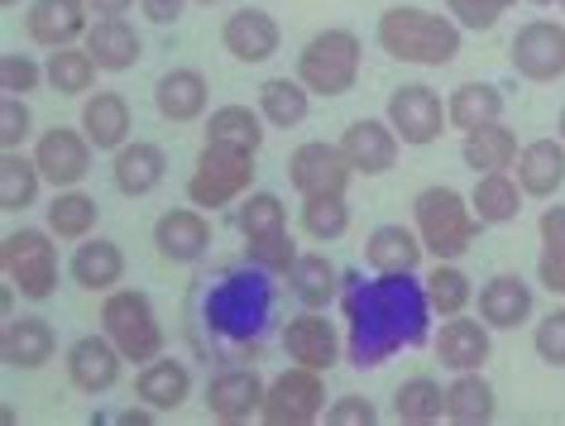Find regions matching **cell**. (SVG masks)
I'll use <instances>...</instances> for the list:
<instances>
[{
    "mask_svg": "<svg viewBox=\"0 0 565 426\" xmlns=\"http://www.w3.org/2000/svg\"><path fill=\"white\" fill-rule=\"evenodd\" d=\"M345 360L355 369H379L398 350H417L436 336L431 302L417 274H345Z\"/></svg>",
    "mask_w": 565,
    "mask_h": 426,
    "instance_id": "obj_1",
    "label": "cell"
},
{
    "mask_svg": "<svg viewBox=\"0 0 565 426\" xmlns=\"http://www.w3.org/2000/svg\"><path fill=\"white\" fill-rule=\"evenodd\" d=\"M274 274L254 268L249 259L235 268H221L216 278L202 283V326L216 336V345L231 360H249L264 345V331L274 326Z\"/></svg>",
    "mask_w": 565,
    "mask_h": 426,
    "instance_id": "obj_2",
    "label": "cell"
},
{
    "mask_svg": "<svg viewBox=\"0 0 565 426\" xmlns=\"http://www.w3.org/2000/svg\"><path fill=\"white\" fill-rule=\"evenodd\" d=\"M379 49L393 63H413V67H446L460 58L465 30L446 10H422V6H388L374 24Z\"/></svg>",
    "mask_w": 565,
    "mask_h": 426,
    "instance_id": "obj_3",
    "label": "cell"
},
{
    "mask_svg": "<svg viewBox=\"0 0 565 426\" xmlns=\"http://www.w3.org/2000/svg\"><path fill=\"white\" fill-rule=\"evenodd\" d=\"M413 225H417L422 245H427V259H465L475 249L479 231H484L470 196L456 188H441V182L413 196Z\"/></svg>",
    "mask_w": 565,
    "mask_h": 426,
    "instance_id": "obj_4",
    "label": "cell"
},
{
    "mask_svg": "<svg viewBox=\"0 0 565 426\" xmlns=\"http://www.w3.org/2000/svg\"><path fill=\"white\" fill-rule=\"evenodd\" d=\"M360 63H364V44L355 30L345 24H331V30H317L298 53V77L312 96H345L360 82Z\"/></svg>",
    "mask_w": 565,
    "mask_h": 426,
    "instance_id": "obj_5",
    "label": "cell"
},
{
    "mask_svg": "<svg viewBox=\"0 0 565 426\" xmlns=\"http://www.w3.org/2000/svg\"><path fill=\"white\" fill-rule=\"evenodd\" d=\"M254 159H259V153H249L239 145H221V139H206L202 153H196L192 178H188V202L202 206V211L235 206L245 192H254Z\"/></svg>",
    "mask_w": 565,
    "mask_h": 426,
    "instance_id": "obj_6",
    "label": "cell"
},
{
    "mask_svg": "<svg viewBox=\"0 0 565 426\" xmlns=\"http://www.w3.org/2000/svg\"><path fill=\"white\" fill-rule=\"evenodd\" d=\"M0 268H6V278L20 288V297L44 302L63 278L58 235H53L49 225H20V231H10L0 239Z\"/></svg>",
    "mask_w": 565,
    "mask_h": 426,
    "instance_id": "obj_7",
    "label": "cell"
},
{
    "mask_svg": "<svg viewBox=\"0 0 565 426\" xmlns=\"http://www.w3.org/2000/svg\"><path fill=\"white\" fill-rule=\"evenodd\" d=\"M102 331L116 340L130 364L159 360L163 340H168L159 311H153V302H149V292H139V288H110L102 297Z\"/></svg>",
    "mask_w": 565,
    "mask_h": 426,
    "instance_id": "obj_8",
    "label": "cell"
},
{
    "mask_svg": "<svg viewBox=\"0 0 565 426\" xmlns=\"http://www.w3.org/2000/svg\"><path fill=\"white\" fill-rule=\"evenodd\" d=\"M327 379L321 369H307V364H292L282 374L268 379V393H264V412L259 422L268 426H312L327 417Z\"/></svg>",
    "mask_w": 565,
    "mask_h": 426,
    "instance_id": "obj_9",
    "label": "cell"
},
{
    "mask_svg": "<svg viewBox=\"0 0 565 426\" xmlns=\"http://www.w3.org/2000/svg\"><path fill=\"white\" fill-rule=\"evenodd\" d=\"M508 63L522 82H561L565 77V24L561 20H522L508 39Z\"/></svg>",
    "mask_w": 565,
    "mask_h": 426,
    "instance_id": "obj_10",
    "label": "cell"
},
{
    "mask_svg": "<svg viewBox=\"0 0 565 426\" xmlns=\"http://www.w3.org/2000/svg\"><path fill=\"white\" fill-rule=\"evenodd\" d=\"M30 153H34L39 173H44V182L53 192L58 188H82V182L92 178V168H96V145L87 139L82 125H53V130L34 135Z\"/></svg>",
    "mask_w": 565,
    "mask_h": 426,
    "instance_id": "obj_11",
    "label": "cell"
},
{
    "mask_svg": "<svg viewBox=\"0 0 565 426\" xmlns=\"http://www.w3.org/2000/svg\"><path fill=\"white\" fill-rule=\"evenodd\" d=\"M278 340H282V354H288L292 364L321 369V374L345 360V336H341V326L331 321V311H317V307L292 311V317L278 326Z\"/></svg>",
    "mask_w": 565,
    "mask_h": 426,
    "instance_id": "obj_12",
    "label": "cell"
},
{
    "mask_svg": "<svg viewBox=\"0 0 565 426\" xmlns=\"http://www.w3.org/2000/svg\"><path fill=\"white\" fill-rule=\"evenodd\" d=\"M360 173L350 168L341 145H327V139H307L288 153V182L298 196H345L350 182Z\"/></svg>",
    "mask_w": 565,
    "mask_h": 426,
    "instance_id": "obj_13",
    "label": "cell"
},
{
    "mask_svg": "<svg viewBox=\"0 0 565 426\" xmlns=\"http://www.w3.org/2000/svg\"><path fill=\"white\" fill-rule=\"evenodd\" d=\"M384 120L398 130L403 145H413V149H427L436 145V139L446 135V102H441V92L427 87V82H403L398 92L388 96V110H384Z\"/></svg>",
    "mask_w": 565,
    "mask_h": 426,
    "instance_id": "obj_14",
    "label": "cell"
},
{
    "mask_svg": "<svg viewBox=\"0 0 565 426\" xmlns=\"http://www.w3.org/2000/svg\"><path fill=\"white\" fill-rule=\"evenodd\" d=\"M125 354H120V345L110 340L106 331H92V336H77L73 345H67V354H63V374H67V383H73L77 393H87V397H102V393H110L120 383V374H125Z\"/></svg>",
    "mask_w": 565,
    "mask_h": 426,
    "instance_id": "obj_15",
    "label": "cell"
},
{
    "mask_svg": "<svg viewBox=\"0 0 565 426\" xmlns=\"http://www.w3.org/2000/svg\"><path fill=\"white\" fill-rule=\"evenodd\" d=\"M264 393L268 383L259 379V369H249L245 360H231L206 379V412L225 426H239L264 412Z\"/></svg>",
    "mask_w": 565,
    "mask_h": 426,
    "instance_id": "obj_16",
    "label": "cell"
},
{
    "mask_svg": "<svg viewBox=\"0 0 565 426\" xmlns=\"http://www.w3.org/2000/svg\"><path fill=\"white\" fill-rule=\"evenodd\" d=\"M431 350H436V364H446L450 374H465V369H484L489 354H493V326L470 311L460 317H441L431 336Z\"/></svg>",
    "mask_w": 565,
    "mask_h": 426,
    "instance_id": "obj_17",
    "label": "cell"
},
{
    "mask_svg": "<svg viewBox=\"0 0 565 426\" xmlns=\"http://www.w3.org/2000/svg\"><path fill=\"white\" fill-rule=\"evenodd\" d=\"M92 6L87 0H34L24 10V34L30 44L39 49H67V44H82L92 30Z\"/></svg>",
    "mask_w": 565,
    "mask_h": 426,
    "instance_id": "obj_18",
    "label": "cell"
},
{
    "mask_svg": "<svg viewBox=\"0 0 565 426\" xmlns=\"http://www.w3.org/2000/svg\"><path fill=\"white\" fill-rule=\"evenodd\" d=\"M153 249L163 254L168 264L192 268L206 259L211 249V221L202 216V206H173L153 221Z\"/></svg>",
    "mask_w": 565,
    "mask_h": 426,
    "instance_id": "obj_19",
    "label": "cell"
},
{
    "mask_svg": "<svg viewBox=\"0 0 565 426\" xmlns=\"http://www.w3.org/2000/svg\"><path fill=\"white\" fill-rule=\"evenodd\" d=\"M221 44H225V53H231L235 63H268L278 53V44H282V30H278V20L268 15V10H259V6H235L231 15H225V24H221Z\"/></svg>",
    "mask_w": 565,
    "mask_h": 426,
    "instance_id": "obj_20",
    "label": "cell"
},
{
    "mask_svg": "<svg viewBox=\"0 0 565 426\" xmlns=\"http://www.w3.org/2000/svg\"><path fill=\"white\" fill-rule=\"evenodd\" d=\"M475 311L493 331H518L536 311V288L522 274H493V278H484V288L475 292Z\"/></svg>",
    "mask_w": 565,
    "mask_h": 426,
    "instance_id": "obj_21",
    "label": "cell"
},
{
    "mask_svg": "<svg viewBox=\"0 0 565 426\" xmlns=\"http://www.w3.org/2000/svg\"><path fill=\"white\" fill-rule=\"evenodd\" d=\"M335 145L345 149V159L350 168H355L360 178H379V173H388L393 163H398V149H403V139L398 130H393L388 120H350L345 125V135L335 139Z\"/></svg>",
    "mask_w": 565,
    "mask_h": 426,
    "instance_id": "obj_22",
    "label": "cell"
},
{
    "mask_svg": "<svg viewBox=\"0 0 565 426\" xmlns=\"http://www.w3.org/2000/svg\"><path fill=\"white\" fill-rule=\"evenodd\" d=\"M153 110L168 125H192L211 116V87L196 67H168V73L153 82Z\"/></svg>",
    "mask_w": 565,
    "mask_h": 426,
    "instance_id": "obj_23",
    "label": "cell"
},
{
    "mask_svg": "<svg viewBox=\"0 0 565 426\" xmlns=\"http://www.w3.org/2000/svg\"><path fill=\"white\" fill-rule=\"evenodd\" d=\"M188 397H192V364L188 360H178V354H159V360L139 364L135 403H145V407L159 412V417H168V412H178Z\"/></svg>",
    "mask_w": 565,
    "mask_h": 426,
    "instance_id": "obj_24",
    "label": "cell"
},
{
    "mask_svg": "<svg viewBox=\"0 0 565 426\" xmlns=\"http://www.w3.org/2000/svg\"><path fill=\"white\" fill-rule=\"evenodd\" d=\"M53 354H58V331L44 317H6V326H0V360H6V369L34 374Z\"/></svg>",
    "mask_w": 565,
    "mask_h": 426,
    "instance_id": "obj_25",
    "label": "cell"
},
{
    "mask_svg": "<svg viewBox=\"0 0 565 426\" xmlns=\"http://www.w3.org/2000/svg\"><path fill=\"white\" fill-rule=\"evenodd\" d=\"M282 288L292 292V302H298V307L331 311V302H341V292H345V274L335 268L331 254L302 249V254H298V264H292V268H288V278H282Z\"/></svg>",
    "mask_w": 565,
    "mask_h": 426,
    "instance_id": "obj_26",
    "label": "cell"
},
{
    "mask_svg": "<svg viewBox=\"0 0 565 426\" xmlns=\"http://www.w3.org/2000/svg\"><path fill=\"white\" fill-rule=\"evenodd\" d=\"M67 278H73L82 292L106 297L110 288H120L125 283V249L116 245V239H106V235L77 239L73 259H67Z\"/></svg>",
    "mask_w": 565,
    "mask_h": 426,
    "instance_id": "obj_27",
    "label": "cell"
},
{
    "mask_svg": "<svg viewBox=\"0 0 565 426\" xmlns=\"http://www.w3.org/2000/svg\"><path fill=\"white\" fill-rule=\"evenodd\" d=\"M77 125L87 130L96 153H116L130 145V135H135V110L120 92H92V96H82Z\"/></svg>",
    "mask_w": 565,
    "mask_h": 426,
    "instance_id": "obj_28",
    "label": "cell"
},
{
    "mask_svg": "<svg viewBox=\"0 0 565 426\" xmlns=\"http://www.w3.org/2000/svg\"><path fill=\"white\" fill-rule=\"evenodd\" d=\"M422 259H427V245H422L417 225H374L370 239H364V268L370 274H417Z\"/></svg>",
    "mask_w": 565,
    "mask_h": 426,
    "instance_id": "obj_29",
    "label": "cell"
},
{
    "mask_svg": "<svg viewBox=\"0 0 565 426\" xmlns=\"http://www.w3.org/2000/svg\"><path fill=\"white\" fill-rule=\"evenodd\" d=\"M168 178V153L153 139H130L125 149L110 153V182L120 196H149Z\"/></svg>",
    "mask_w": 565,
    "mask_h": 426,
    "instance_id": "obj_30",
    "label": "cell"
},
{
    "mask_svg": "<svg viewBox=\"0 0 565 426\" xmlns=\"http://www.w3.org/2000/svg\"><path fill=\"white\" fill-rule=\"evenodd\" d=\"M513 178H518V188L527 196L551 202V196L565 188V145H561V135H542V139H532V145H522L518 163H513Z\"/></svg>",
    "mask_w": 565,
    "mask_h": 426,
    "instance_id": "obj_31",
    "label": "cell"
},
{
    "mask_svg": "<svg viewBox=\"0 0 565 426\" xmlns=\"http://www.w3.org/2000/svg\"><path fill=\"white\" fill-rule=\"evenodd\" d=\"M82 44L92 49L102 73H130V67L145 58V39H139L135 20H125V15H96Z\"/></svg>",
    "mask_w": 565,
    "mask_h": 426,
    "instance_id": "obj_32",
    "label": "cell"
},
{
    "mask_svg": "<svg viewBox=\"0 0 565 426\" xmlns=\"http://www.w3.org/2000/svg\"><path fill=\"white\" fill-rule=\"evenodd\" d=\"M518 153H522V139L508 130L503 120L460 135V163L470 168V173H513Z\"/></svg>",
    "mask_w": 565,
    "mask_h": 426,
    "instance_id": "obj_33",
    "label": "cell"
},
{
    "mask_svg": "<svg viewBox=\"0 0 565 426\" xmlns=\"http://www.w3.org/2000/svg\"><path fill=\"white\" fill-rule=\"evenodd\" d=\"M493 412H499V397H493V383L484 379V369L450 374V383H446V422H456V426H489Z\"/></svg>",
    "mask_w": 565,
    "mask_h": 426,
    "instance_id": "obj_34",
    "label": "cell"
},
{
    "mask_svg": "<svg viewBox=\"0 0 565 426\" xmlns=\"http://www.w3.org/2000/svg\"><path fill=\"white\" fill-rule=\"evenodd\" d=\"M446 120H450V130H460V135L499 125L503 120V92L493 87V82H460V87L446 96Z\"/></svg>",
    "mask_w": 565,
    "mask_h": 426,
    "instance_id": "obj_35",
    "label": "cell"
},
{
    "mask_svg": "<svg viewBox=\"0 0 565 426\" xmlns=\"http://www.w3.org/2000/svg\"><path fill=\"white\" fill-rule=\"evenodd\" d=\"M44 225L67 245H77V239L96 235V225H102V206H96V196H87L82 188H58L49 196L44 206Z\"/></svg>",
    "mask_w": 565,
    "mask_h": 426,
    "instance_id": "obj_36",
    "label": "cell"
},
{
    "mask_svg": "<svg viewBox=\"0 0 565 426\" xmlns=\"http://www.w3.org/2000/svg\"><path fill=\"white\" fill-rule=\"evenodd\" d=\"M254 106H259V116L274 125V130H298V125L312 116V92L302 87V77H268L259 96H254Z\"/></svg>",
    "mask_w": 565,
    "mask_h": 426,
    "instance_id": "obj_37",
    "label": "cell"
},
{
    "mask_svg": "<svg viewBox=\"0 0 565 426\" xmlns=\"http://www.w3.org/2000/svg\"><path fill=\"white\" fill-rule=\"evenodd\" d=\"M96 73H102V63L92 58L87 44L49 49V58H44V82H49V92H58V96H92Z\"/></svg>",
    "mask_w": 565,
    "mask_h": 426,
    "instance_id": "obj_38",
    "label": "cell"
},
{
    "mask_svg": "<svg viewBox=\"0 0 565 426\" xmlns=\"http://www.w3.org/2000/svg\"><path fill=\"white\" fill-rule=\"evenodd\" d=\"M44 188L49 182L39 173L34 153H24V149L0 153V211H10V216H15V211H30Z\"/></svg>",
    "mask_w": 565,
    "mask_h": 426,
    "instance_id": "obj_39",
    "label": "cell"
},
{
    "mask_svg": "<svg viewBox=\"0 0 565 426\" xmlns=\"http://www.w3.org/2000/svg\"><path fill=\"white\" fill-rule=\"evenodd\" d=\"M422 288H427V302L436 317H460V311L475 307V283L470 274L460 268V259H436L427 268V278H422Z\"/></svg>",
    "mask_w": 565,
    "mask_h": 426,
    "instance_id": "obj_40",
    "label": "cell"
},
{
    "mask_svg": "<svg viewBox=\"0 0 565 426\" xmlns=\"http://www.w3.org/2000/svg\"><path fill=\"white\" fill-rule=\"evenodd\" d=\"M393 417L403 426H431L446 422V388L431 374H413L393 388Z\"/></svg>",
    "mask_w": 565,
    "mask_h": 426,
    "instance_id": "obj_41",
    "label": "cell"
},
{
    "mask_svg": "<svg viewBox=\"0 0 565 426\" xmlns=\"http://www.w3.org/2000/svg\"><path fill=\"white\" fill-rule=\"evenodd\" d=\"M536 239H542V254H536V283L546 292H565V202L546 206L536 216Z\"/></svg>",
    "mask_w": 565,
    "mask_h": 426,
    "instance_id": "obj_42",
    "label": "cell"
},
{
    "mask_svg": "<svg viewBox=\"0 0 565 426\" xmlns=\"http://www.w3.org/2000/svg\"><path fill=\"white\" fill-rule=\"evenodd\" d=\"M264 130H268V120L259 116V106H216L206 116V139H221V145H239V149H249V153H259L264 149Z\"/></svg>",
    "mask_w": 565,
    "mask_h": 426,
    "instance_id": "obj_43",
    "label": "cell"
},
{
    "mask_svg": "<svg viewBox=\"0 0 565 426\" xmlns=\"http://www.w3.org/2000/svg\"><path fill=\"white\" fill-rule=\"evenodd\" d=\"M522 196L527 192L518 188L513 173H479L475 192H470V206H475V216L484 225H508V221H518Z\"/></svg>",
    "mask_w": 565,
    "mask_h": 426,
    "instance_id": "obj_44",
    "label": "cell"
},
{
    "mask_svg": "<svg viewBox=\"0 0 565 426\" xmlns=\"http://www.w3.org/2000/svg\"><path fill=\"white\" fill-rule=\"evenodd\" d=\"M231 221H235V231L245 235V239L278 235V231H288V206H282V196H278V192L254 188V192H245V196L235 202Z\"/></svg>",
    "mask_w": 565,
    "mask_h": 426,
    "instance_id": "obj_45",
    "label": "cell"
},
{
    "mask_svg": "<svg viewBox=\"0 0 565 426\" xmlns=\"http://www.w3.org/2000/svg\"><path fill=\"white\" fill-rule=\"evenodd\" d=\"M298 225H302L307 239H317V245H335V239L350 231V202L345 196H302Z\"/></svg>",
    "mask_w": 565,
    "mask_h": 426,
    "instance_id": "obj_46",
    "label": "cell"
},
{
    "mask_svg": "<svg viewBox=\"0 0 565 426\" xmlns=\"http://www.w3.org/2000/svg\"><path fill=\"white\" fill-rule=\"evenodd\" d=\"M298 239H292V231H278V235H259V239H245V259L254 268H264V274L274 278H288V268L298 264Z\"/></svg>",
    "mask_w": 565,
    "mask_h": 426,
    "instance_id": "obj_47",
    "label": "cell"
},
{
    "mask_svg": "<svg viewBox=\"0 0 565 426\" xmlns=\"http://www.w3.org/2000/svg\"><path fill=\"white\" fill-rule=\"evenodd\" d=\"M39 87H49L44 58H30V53H20V49L0 53V92L6 96H34Z\"/></svg>",
    "mask_w": 565,
    "mask_h": 426,
    "instance_id": "obj_48",
    "label": "cell"
},
{
    "mask_svg": "<svg viewBox=\"0 0 565 426\" xmlns=\"http://www.w3.org/2000/svg\"><path fill=\"white\" fill-rule=\"evenodd\" d=\"M513 6L518 0H446V15L456 20L465 34H489V30H499V20Z\"/></svg>",
    "mask_w": 565,
    "mask_h": 426,
    "instance_id": "obj_49",
    "label": "cell"
},
{
    "mask_svg": "<svg viewBox=\"0 0 565 426\" xmlns=\"http://www.w3.org/2000/svg\"><path fill=\"white\" fill-rule=\"evenodd\" d=\"M34 139L30 96H0V149H24Z\"/></svg>",
    "mask_w": 565,
    "mask_h": 426,
    "instance_id": "obj_50",
    "label": "cell"
},
{
    "mask_svg": "<svg viewBox=\"0 0 565 426\" xmlns=\"http://www.w3.org/2000/svg\"><path fill=\"white\" fill-rule=\"evenodd\" d=\"M532 350H536V360H542V364L565 369V302H561L556 311H546L542 321H536Z\"/></svg>",
    "mask_w": 565,
    "mask_h": 426,
    "instance_id": "obj_51",
    "label": "cell"
},
{
    "mask_svg": "<svg viewBox=\"0 0 565 426\" xmlns=\"http://www.w3.org/2000/svg\"><path fill=\"white\" fill-rule=\"evenodd\" d=\"M321 422H331V426H374L379 407L364 393H345V397H335V403H327V417Z\"/></svg>",
    "mask_w": 565,
    "mask_h": 426,
    "instance_id": "obj_52",
    "label": "cell"
},
{
    "mask_svg": "<svg viewBox=\"0 0 565 426\" xmlns=\"http://www.w3.org/2000/svg\"><path fill=\"white\" fill-rule=\"evenodd\" d=\"M192 0H139V15H145L149 24H178L182 15H188Z\"/></svg>",
    "mask_w": 565,
    "mask_h": 426,
    "instance_id": "obj_53",
    "label": "cell"
},
{
    "mask_svg": "<svg viewBox=\"0 0 565 426\" xmlns=\"http://www.w3.org/2000/svg\"><path fill=\"white\" fill-rule=\"evenodd\" d=\"M87 6H92V15H130L139 0H87Z\"/></svg>",
    "mask_w": 565,
    "mask_h": 426,
    "instance_id": "obj_54",
    "label": "cell"
},
{
    "mask_svg": "<svg viewBox=\"0 0 565 426\" xmlns=\"http://www.w3.org/2000/svg\"><path fill=\"white\" fill-rule=\"evenodd\" d=\"M556 135H561V145H565V106H561V116H556Z\"/></svg>",
    "mask_w": 565,
    "mask_h": 426,
    "instance_id": "obj_55",
    "label": "cell"
},
{
    "mask_svg": "<svg viewBox=\"0 0 565 426\" xmlns=\"http://www.w3.org/2000/svg\"><path fill=\"white\" fill-rule=\"evenodd\" d=\"M527 6H536V10H546V6H561V0H527Z\"/></svg>",
    "mask_w": 565,
    "mask_h": 426,
    "instance_id": "obj_56",
    "label": "cell"
},
{
    "mask_svg": "<svg viewBox=\"0 0 565 426\" xmlns=\"http://www.w3.org/2000/svg\"><path fill=\"white\" fill-rule=\"evenodd\" d=\"M196 6H231V0H196Z\"/></svg>",
    "mask_w": 565,
    "mask_h": 426,
    "instance_id": "obj_57",
    "label": "cell"
},
{
    "mask_svg": "<svg viewBox=\"0 0 565 426\" xmlns=\"http://www.w3.org/2000/svg\"><path fill=\"white\" fill-rule=\"evenodd\" d=\"M0 6H6V10H10V6H20V0H0Z\"/></svg>",
    "mask_w": 565,
    "mask_h": 426,
    "instance_id": "obj_58",
    "label": "cell"
},
{
    "mask_svg": "<svg viewBox=\"0 0 565 426\" xmlns=\"http://www.w3.org/2000/svg\"><path fill=\"white\" fill-rule=\"evenodd\" d=\"M561 10H565V0H561Z\"/></svg>",
    "mask_w": 565,
    "mask_h": 426,
    "instance_id": "obj_59",
    "label": "cell"
},
{
    "mask_svg": "<svg viewBox=\"0 0 565 426\" xmlns=\"http://www.w3.org/2000/svg\"><path fill=\"white\" fill-rule=\"evenodd\" d=\"M561 302H565V292H561Z\"/></svg>",
    "mask_w": 565,
    "mask_h": 426,
    "instance_id": "obj_60",
    "label": "cell"
}]
</instances>
